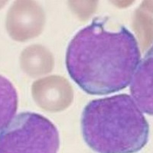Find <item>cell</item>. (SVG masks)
<instances>
[{
	"label": "cell",
	"instance_id": "obj_1",
	"mask_svg": "<svg viewBox=\"0 0 153 153\" xmlns=\"http://www.w3.org/2000/svg\"><path fill=\"white\" fill-rule=\"evenodd\" d=\"M95 18L74 36L65 64L71 78L91 95H106L125 89L141 59L136 37L123 25Z\"/></svg>",
	"mask_w": 153,
	"mask_h": 153
},
{
	"label": "cell",
	"instance_id": "obj_2",
	"mask_svg": "<svg viewBox=\"0 0 153 153\" xmlns=\"http://www.w3.org/2000/svg\"><path fill=\"white\" fill-rule=\"evenodd\" d=\"M81 132L97 153H136L148 143L149 125L132 97L122 94L87 103Z\"/></svg>",
	"mask_w": 153,
	"mask_h": 153
},
{
	"label": "cell",
	"instance_id": "obj_3",
	"mask_svg": "<svg viewBox=\"0 0 153 153\" xmlns=\"http://www.w3.org/2000/svg\"><path fill=\"white\" fill-rule=\"evenodd\" d=\"M58 130L41 114L23 112L0 132V153H57Z\"/></svg>",
	"mask_w": 153,
	"mask_h": 153
},
{
	"label": "cell",
	"instance_id": "obj_4",
	"mask_svg": "<svg viewBox=\"0 0 153 153\" xmlns=\"http://www.w3.org/2000/svg\"><path fill=\"white\" fill-rule=\"evenodd\" d=\"M130 94L143 113L153 116V45L140 61L132 76Z\"/></svg>",
	"mask_w": 153,
	"mask_h": 153
},
{
	"label": "cell",
	"instance_id": "obj_5",
	"mask_svg": "<svg viewBox=\"0 0 153 153\" xmlns=\"http://www.w3.org/2000/svg\"><path fill=\"white\" fill-rule=\"evenodd\" d=\"M18 94L10 80L0 75V132L14 118L18 109Z\"/></svg>",
	"mask_w": 153,
	"mask_h": 153
}]
</instances>
